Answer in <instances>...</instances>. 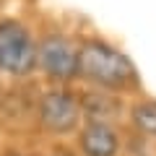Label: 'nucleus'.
<instances>
[{
    "label": "nucleus",
    "instance_id": "obj_5",
    "mask_svg": "<svg viewBox=\"0 0 156 156\" xmlns=\"http://www.w3.org/2000/svg\"><path fill=\"white\" fill-rule=\"evenodd\" d=\"M81 151L83 156H117L120 135L109 122L94 120L81 130Z\"/></svg>",
    "mask_w": 156,
    "mask_h": 156
},
{
    "label": "nucleus",
    "instance_id": "obj_1",
    "mask_svg": "<svg viewBox=\"0 0 156 156\" xmlns=\"http://www.w3.org/2000/svg\"><path fill=\"white\" fill-rule=\"evenodd\" d=\"M78 76L101 89H128L138 83V70L130 57L96 39L78 47Z\"/></svg>",
    "mask_w": 156,
    "mask_h": 156
},
{
    "label": "nucleus",
    "instance_id": "obj_2",
    "mask_svg": "<svg viewBox=\"0 0 156 156\" xmlns=\"http://www.w3.org/2000/svg\"><path fill=\"white\" fill-rule=\"evenodd\" d=\"M37 65V42L31 31L16 18L0 21V70L26 76Z\"/></svg>",
    "mask_w": 156,
    "mask_h": 156
},
{
    "label": "nucleus",
    "instance_id": "obj_7",
    "mask_svg": "<svg viewBox=\"0 0 156 156\" xmlns=\"http://www.w3.org/2000/svg\"><path fill=\"white\" fill-rule=\"evenodd\" d=\"M8 156H18V154H8Z\"/></svg>",
    "mask_w": 156,
    "mask_h": 156
},
{
    "label": "nucleus",
    "instance_id": "obj_3",
    "mask_svg": "<svg viewBox=\"0 0 156 156\" xmlns=\"http://www.w3.org/2000/svg\"><path fill=\"white\" fill-rule=\"evenodd\" d=\"M37 65L52 81H70L78 76V44L52 34L37 44Z\"/></svg>",
    "mask_w": 156,
    "mask_h": 156
},
{
    "label": "nucleus",
    "instance_id": "obj_4",
    "mask_svg": "<svg viewBox=\"0 0 156 156\" xmlns=\"http://www.w3.org/2000/svg\"><path fill=\"white\" fill-rule=\"evenodd\" d=\"M81 120V104L78 99L65 89H52L47 94H42L39 99V122L42 128L50 133L65 135Z\"/></svg>",
    "mask_w": 156,
    "mask_h": 156
},
{
    "label": "nucleus",
    "instance_id": "obj_6",
    "mask_svg": "<svg viewBox=\"0 0 156 156\" xmlns=\"http://www.w3.org/2000/svg\"><path fill=\"white\" fill-rule=\"evenodd\" d=\"M133 125L148 138H156V101H140L133 107Z\"/></svg>",
    "mask_w": 156,
    "mask_h": 156
}]
</instances>
